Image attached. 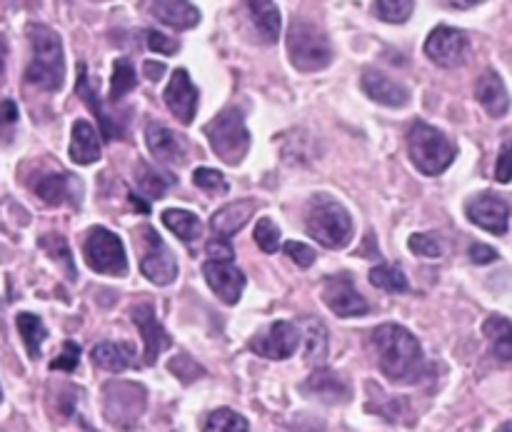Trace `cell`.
<instances>
[{
    "mask_svg": "<svg viewBox=\"0 0 512 432\" xmlns=\"http://www.w3.org/2000/svg\"><path fill=\"white\" fill-rule=\"evenodd\" d=\"M373 348L383 375L393 383H415L425 373V355L418 338L403 325H380L373 333Z\"/></svg>",
    "mask_w": 512,
    "mask_h": 432,
    "instance_id": "6da1fadb",
    "label": "cell"
},
{
    "mask_svg": "<svg viewBox=\"0 0 512 432\" xmlns=\"http://www.w3.org/2000/svg\"><path fill=\"white\" fill-rule=\"evenodd\" d=\"M33 60L25 68V80L40 90H60L65 80V55L60 35L48 25H28Z\"/></svg>",
    "mask_w": 512,
    "mask_h": 432,
    "instance_id": "7a4b0ae2",
    "label": "cell"
},
{
    "mask_svg": "<svg viewBox=\"0 0 512 432\" xmlns=\"http://www.w3.org/2000/svg\"><path fill=\"white\" fill-rule=\"evenodd\" d=\"M305 230L323 248L340 250L353 238V218L343 203L328 198V195H315L308 205V215H305Z\"/></svg>",
    "mask_w": 512,
    "mask_h": 432,
    "instance_id": "3957f363",
    "label": "cell"
},
{
    "mask_svg": "<svg viewBox=\"0 0 512 432\" xmlns=\"http://www.w3.org/2000/svg\"><path fill=\"white\" fill-rule=\"evenodd\" d=\"M408 153L415 168L423 175H440L453 165L455 145L450 143L448 135L440 133L433 125L415 120L413 128L408 130Z\"/></svg>",
    "mask_w": 512,
    "mask_h": 432,
    "instance_id": "277c9868",
    "label": "cell"
},
{
    "mask_svg": "<svg viewBox=\"0 0 512 432\" xmlns=\"http://www.w3.org/2000/svg\"><path fill=\"white\" fill-rule=\"evenodd\" d=\"M290 63L303 73H318L333 60V45L318 25L308 20H295L288 30Z\"/></svg>",
    "mask_w": 512,
    "mask_h": 432,
    "instance_id": "5b68a950",
    "label": "cell"
},
{
    "mask_svg": "<svg viewBox=\"0 0 512 432\" xmlns=\"http://www.w3.org/2000/svg\"><path fill=\"white\" fill-rule=\"evenodd\" d=\"M205 135L210 148L223 163L240 165L250 150V133L245 128V118L238 108H225L205 125Z\"/></svg>",
    "mask_w": 512,
    "mask_h": 432,
    "instance_id": "8992f818",
    "label": "cell"
},
{
    "mask_svg": "<svg viewBox=\"0 0 512 432\" xmlns=\"http://www.w3.org/2000/svg\"><path fill=\"white\" fill-rule=\"evenodd\" d=\"M85 263L90 270L100 275H118L123 278L128 273V255H125L123 240L108 228H93L83 243Z\"/></svg>",
    "mask_w": 512,
    "mask_h": 432,
    "instance_id": "52a82bcc",
    "label": "cell"
},
{
    "mask_svg": "<svg viewBox=\"0 0 512 432\" xmlns=\"http://www.w3.org/2000/svg\"><path fill=\"white\" fill-rule=\"evenodd\" d=\"M145 410V390L135 383H108L103 390V413L118 430H133Z\"/></svg>",
    "mask_w": 512,
    "mask_h": 432,
    "instance_id": "ba28073f",
    "label": "cell"
},
{
    "mask_svg": "<svg viewBox=\"0 0 512 432\" xmlns=\"http://www.w3.org/2000/svg\"><path fill=\"white\" fill-rule=\"evenodd\" d=\"M323 300L330 313H335L338 318H360V315L370 313L368 300L358 293L355 280L348 273L333 275V278L325 280Z\"/></svg>",
    "mask_w": 512,
    "mask_h": 432,
    "instance_id": "9c48e42d",
    "label": "cell"
},
{
    "mask_svg": "<svg viewBox=\"0 0 512 432\" xmlns=\"http://www.w3.org/2000/svg\"><path fill=\"white\" fill-rule=\"evenodd\" d=\"M145 235V250L143 260H140V273L155 285H170L178 278V263H175V255L170 253L168 245L163 243L158 233L153 228H143Z\"/></svg>",
    "mask_w": 512,
    "mask_h": 432,
    "instance_id": "30bf717a",
    "label": "cell"
},
{
    "mask_svg": "<svg viewBox=\"0 0 512 432\" xmlns=\"http://www.w3.org/2000/svg\"><path fill=\"white\" fill-rule=\"evenodd\" d=\"M468 35L450 25H438L425 40V55L443 68H458L468 58Z\"/></svg>",
    "mask_w": 512,
    "mask_h": 432,
    "instance_id": "8fae6325",
    "label": "cell"
},
{
    "mask_svg": "<svg viewBox=\"0 0 512 432\" xmlns=\"http://www.w3.org/2000/svg\"><path fill=\"white\" fill-rule=\"evenodd\" d=\"M298 345L300 330L288 320H278V323L268 325L263 333L250 340V350L268 360H288L290 355H295Z\"/></svg>",
    "mask_w": 512,
    "mask_h": 432,
    "instance_id": "7c38bea8",
    "label": "cell"
},
{
    "mask_svg": "<svg viewBox=\"0 0 512 432\" xmlns=\"http://www.w3.org/2000/svg\"><path fill=\"white\" fill-rule=\"evenodd\" d=\"M203 275L208 280L210 290L215 293V298L223 300L225 305L238 303L245 290V275L233 263V258H210L203 265Z\"/></svg>",
    "mask_w": 512,
    "mask_h": 432,
    "instance_id": "4fadbf2b",
    "label": "cell"
},
{
    "mask_svg": "<svg viewBox=\"0 0 512 432\" xmlns=\"http://www.w3.org/2000/svg\"><path fill=\"white\" fill-rule=\"evenodd\" d=\"M465 215H468L470 223H475L478 228L488 230L493 235H505L510 225V205L503 198L493 193L475 195L473 200H468L465 205Z\"/></svg>",
    "mask_w": 512,
    "mask_h": 432,
    "instance_id": "5bb4252c",
    "label": "cell"
},
{
    "mask_svg": "<svg viewBox=\"0 0 512 432\" xmlns=\"http://www.w3.org/2000/svg\"><path fill=\"white\" fill-rule=\"evenodd\" d=\"M130 318H133V323L138 325L140 335H143L145 365H155V360L160 358V353H163V350H168L170 345H173V340H170V335L165 333V328L160 325L153 305H148V303L135 305V308L130 310Z\"/></svg>",
    "mask_w": 512,
    "mask_h": 432,
    "instance_id": "9a60e30c",
    "label": "cell"
},
{
    "mask_svg": "<svg viewBox=\"0 0 512 432\" xmlns=\"http://www.w3.org/2000/svg\"><path fill=\"white\" fill-rule=\"evenodd\" d=\"M163 98H165V105H168L170 113H173L180 123L183 125L193 123L195 110H198V90H195L188 70H175L173 78H170V83H168V88H165Z\"/></svg>",
    "mask_w": 512,
    "mask_h": 432,
    "instance_id": "2e32d148",
    "label": "cell"
},
{
    "mask_svg": "<svg viewBox=\"0 0 512 432\" xmlns=\"http://www.w3.org/2000/svg\"><path fill=\"white\" fill-rule=\"evenodd\" d=\"M360 85L370 100L385 105V108H405L410 103V90L380 70H365Z\"/></svg>",
    "mask_w": 512,
    "mask_h": 432,
    "instance_id": "e0dca14e",
    "label": "cell"
},
{
    "mask_svg": "<svg viewBox=\"0 0 512 432\" xmlns=\"http://www.w3.org/2000/svg\"><path fill=\"white\" fill-rule=\"evenodd\" d=\"M303 393L308 398L320 400V403H348L350 388L338 373L328 368H318L308 380L303 383Z\"/></svg>",
    "mask_w": 512,
    "mask_h": 432,
    "instance_id": "ac0fdd59",
    "label": "cell"
},
{
    "mask_svg": "<svg viewBox=\"0 0 512 432\" xmlns=\"http://www.w3.org/2000/svg\"><path fill=\"white\" fill-rule=\"evenodd\" d=\"M145 143H148L150 155H153L155 160H160V163H183V138L175 135L170 128H165V125L155 123V120L145 125Z\"/></svg>",
    "mask_w": 512,
    "mask_h": 432,
    "instance_id": "d6986e66",
    "label": "cell"
},
{
    "mask_svg": "<svg viewBox=\"0 0 512 432\" xmlns=\"http://www.w3.org/2000/svg\"><path fill=\"white\" fill-rule=\"evenodd\" d=\"M258 210V203L255 200H235V203H228L225 208H220L218 213H213L210 218V228H213L215 238L230 240L235 233L245 228L250 218Z\"/></svg>",
    "mask_w": 512,
    "mask_h": 432,
    "instance_id": "ffe728a7",
    "label": "cell"
},
{
    "mask_svg": "<svg viewBox=\"0 0 512 432\" xmlns=\"http://www.w3.org/2000/svg\"><path fill=\"white\" fill-rule=\"evenodd\" d=\"M475 98L483 105L485 113L493 115V118H503L510 110V95L508 88H505L503 78H500L495 70H485L478 78V85H475Z\"/></svg>",
    "mask_w": 512,
    "mask_h": 432,
    "instance_id": "44dd1931",
    "label": "cell"
},
{
    "mask_svg": "<svg viewBox=\"0 0 512 432\" xmlns=\"http://www.w3.org/2000/svg\"><path fill=\"white\" fill-rule=\"evenodd\" d=\"M150 13L175 30H190L200 23V10L190 0H153Z\"/></svg>",
    "mask_w": 512,
    "mask_h": 432,
    "instance_id": "7402d4cb",
    "label": "cell"
},
{
    "mask_svg": "<svg viewBox=\"0 0 512 432\" xmlns=\"http://www.w3.org/2000/svg\"><path fill=\"white\" fill-rule=\"evenodd\" d=\"M70 158L78 165H90L100 158V140L88 120H75L73 140H70Z\"/></svg>",
    "mask_w": 512,
    "mask_h": 432,
    "instance_id": "603a6c76",
    "label": "cell"
},
{
    "mask_svg": "<svg viewBox=\"0 0 512 432\" xmlns=\"http://www.w3.org/2000/svg\"><path fill=\"white\" fill-rule=\"evenodd\" d=\"M93 363L108 373H123L135 363V350L128 343H98L90 353Z\"/></svg>",
    "mask_w": 512,
    "mask_h": 432,
    "instance_id": "cb8c5ba5",
    "label": "cell"
},
{
    "mask_svg": "<svg viewBox=\"0 0 512 432\" xmlns=\"http://www.w3.org/2000/svg\"><path fill=\"white\" fill-rule=\"evenodd\" d=\"M78 73L80 75H78V85H75V93H78L80 98L85 100V105H88V108L93 110L95 115H98V123H100V130H103V138L105 140L120 138V135H123V130H120L118 123H113V120L108 118V113H105L103 105H100L98 93L90 88V80H88V75H85V65H80Z\"/></svg>",
    "mask_w": 512,
    "mask_h": 432,
    "instance_id": "d4e9b609",
    "label": "cell"
},
{
    "mask_svg": "<svg viewBox=\"0 0 512 432\" xmlns=\"http://www.w3.org/2000/svg\"><path fill=\"white\" fill-rule=\"evenodd\" d=\"M485 338L490 340V350L498 360L510 363L512 360V323L503 315H490L483 323Z\"/></svg>",
    "mask_w": 512,
    "mask_h": 432,
    "instance_id": "484cf974",
    "label": "cell"
},
{
    "mask_svg": "<svg viewBox=\"0 0 512 432\" xmlns=\"http://www.w3.org/2000/svg\"><path fill=\"white\" fill-rule=\"evenodd\" d=\"M250 15L263 43H275L280 35V10L273 0H248Z\"/></svg>",
    "mask_w": 512,
    "mask_h": 432,
    "instance_id": "4316f807",
    "label": "cell"
},
{
    "mask_svg": "<svg viewBox=\"0 0 512 432\" xmlns=\"http://www.w3.org/2000/svg\"><path fill=\"white\" fill-rule=\"evenodd\" d=\"M163 223L170 233L178 235L183 243H193V240L200 238L203 233V223L195 213L190 210H180V208H170L163 213Z\"/></svg>",
    "mask_w": 512,
    "mask_h": 432,
    "instance_id": "83f0119b",
    "label": "cell"
},
{
    "mask_svg": "<svg viewBox=\"0 0 512 432\" xmlns=\"http://www.w3.org/2000/svg\"><path fill=\"white\" fill-rule=\"evenodd\" d=\"M15 323H18V333L20 338H23L25 348H28V355L33 360H38L40 348H43V340L48 338V330H45L43 320H40L38 315L20 313L18 318H15Z\"/></svg>",
    "mask_w": 512,
    "mask_h": 432,
    "instance_id": "f1b7e54d",
    "label": "cell"
},
{
    "mask_svg": "<svg viewBox=\"0 0 512 432\" xmlns=\"http://www.w3.org/2000/svg\"><path fill=\"white\" fill-rule=\"evenodd\" d=\"M370 283L375 288L385 290V293H408L410 283L408 275L398 268V265H378L370 270Z\"/></svg>",
    "mask_w": 512,
    "mask_h": 432,
    "instance_id": "f546056e",
    "label": "cell"
},
{
    "mask_svg": "<svg viewBox=\"0 0 512 432\" xmlns=\"http://www.w3.org/2000/svg\"><path fill=\"white\" fill-rule=\"evenodd\" d=\"M135 85H138V78H135L133 63L125 58L115 60L113 78H110V100H113V103H118V100H123L125 95L135 88Z\"/></svg>",
    "mask_w": 512,
    "mask_h": 432,
    "instance_id": "4dcf8cb0",
    "label": "cell"
},
{
    "mask_svg": "<svg viewBox=\"0 0 512 432\" xmlns=\"http://www.w3.org/2000/svg\"><path fill=\"white\" fill-rule=\"evenodd\" d=\"M325 353H328V330L318 320H308V325H305V360L320 363Z\"/></svg>",
    "mask_w": 512,
    "mask_h": 432,
    "instance_id": "1f68e13d",
    "label": "cell"
},
{
    "mask_svg": "<svg viewBox=\"0 0 512 432\" xmlns=\"http://www.w3.org/2000/svg\"><path fill=\"white\" fill-rule=\"evenodd\" d=\"M203 432H250V425L248 420H245L240 413H235V410L220 408L208 415V420H205L203 425Z\"/></svg>",
    "mask_w": 512,
    "mask_h": 432,
    "instance_id": "d6a6232c",
    "label": "cell"
},
{
    "mask_svg": "<svg viewBox=\"0 0 512 432\" xmlns=\"http://www.w3.org/2000/svg\"><path fill=\"white\" fill-rule=\"evenodd\" d=\"M135 180H138V188L143 190L148 198H160V195H163L165 190L175 183L170 175L160 173V170L150 168V165H145V163L138 165V175H135Z\"/></svg>",
    "mask_w": 512,
    "mask_h": 432,
    "instance_id": "836d02e7",
    "label": "cell"
},
{
    "mask_svg": "<svg viewBox=\"0 0 512 432\" xmlns=\"http://www.w3.org/2000/svg\"><path fill=\"white\" fill-rule=\"evenodd\" d=\"M35 193L48 205L63 203L70 195V178L68 175H45V178H40L35 183Z\"/></svg>",
    "mask_w": 512,
    "mask_h": 432,
    "instance_id": "e575fe53",
    "label": "cell"
},
{
    "mask_svg": "<svg viewBox=\"0 0 512 432\" xmlns=\"http://www.w3.org/2000/svg\"><path fill=\"white\" fill-rule=\"evenodd\" d=\"M415 10V0H375L373 13L385 23H405Z\"/></svg>",
    "mask_w": 512,
    "mask_h": 432,
    "instance_id": "d590c367",
    "label": "cell"
},
{
    "mask_svg": "<svg viewBox=\"0 0 512 432\" xmlns=\"http://www.w3.org/2000/svg\"><path fill=\"white\" fill-rule=\"evenodd\" d=\"M40 245H43V250L50 255V258L58 260V263L63 265L65 275H68L70 280H75V275H78V273H75L73 255H70L68 243H65V240L60 238V235H45V238L40 240Z\"/></svg>",
    "mask_w": 512,
    "mask_h": 432,
    "instance_id": "8d00e7d4",
    "label": "cell"
},
{
    "mask_svg": "<svg viewBox=\"0 0 512 432\" xmlns=\"http://www.w3.org/2000/svg\"><path fill=\"white\" fill-rule=\"evenodd\" d=\"M193 183L198 185L200 190H205V193H210V195H225V193H228V180H225V175L220 173V170L198 168L193 173Z\"/></svg>",
    "mask_w": 512,
    "mask_h": 432,
    "instance_id": "74e56055",
    "label": "cell"
},
{
    "mask_svg": "<svg viewBox=\"0 0 512 432\" xmlns=\"http://www.w3.org/2000/svg\"><path fill=\"white\" fill-rule=\"evenodd\" d=\"M255 243L263 253H278L280 248V228L270 218H260L255 223Z\"/></svg>",
    "mask_w": 512,
    "mask_h": 432,
    "instance_id": "f35d334b",
    "label": "cell"
},
{
    "mask_svg": "<svg viewBox=\"0 0 512 432\" xmlns=\"http://www.w3.org/2000/svg\"><path fill=\"white\" fill-rule=\"evenodd\" d=\"M408 248L410 253L420 255V258H440L443 255V243L430 233H415L408 240Z\"/></svg>",
    "mask_w": 512,
    "mask_h": 432,
    "instance_id": "ab89813d",
    "label": "cell"
},
{
    "mask_svg": "<svg viewBox=\"0 0 512 432\" xmlns=\"http://www.w3.org/2000/svg\"><path fill=\"white\" fill-rule=\"evenodd\" d=\"M285 255H288V258L303 270L310 268V265L315 263V250L305 243H295V240L285 243Z\"/></svg>",
    "mask_w": 512,
    "mask_h": 432,
    "instance_id": "60d3db41",
    "label": "cell"
},
{
    "mask_svg": "<svg viewBox=\"0 0 512 432\" xmlns=\"http://www.w3.org/2000/svg\"><path fill=\"white\" fill-rule=\"evenodd\" d=\"M78 360H80V348L73 343V340H68V343L63 345V353H60L58 358L50 363V368L65 370V373H73V370L78 368Z\"/></svg>",
    "mask_w": 512,
    "mask_h": 432,
    "instance_id": "b9f144b4",
    "label": "cell"
},
{
    "mask_svg": "<svg viewBox=\"0 0 512 432\" xmlns=\"http://www.w3.org/2000/svg\"><path fill=\"white\" fill-rule=\"evenodd\" d=\"M495 180L503 185H508L512 180V138L505 140V145L500 148L498 165H495Z\"/></svg>",
    "mask_w": 512,
    "mask_h": 432,
    "instance_id": "7bdbcfd3",
    "label": "cell"
},
{
    "mask_svg": "<svg viewBox=\"0 0 512 432\" xmlns=\"http://www.w3.org/2000/svg\"><path fill=\"white\" fill-rule=\"evenodd\" d=\"M170 373L178 375L183 383H190V380H195L203 375V368H200V365H195L190 358H185V355H180V358H173V363H170Z\"/></svg>",
    "mask_w": 512,
    "mask_h": 432,
    "instance_id": "ee69618b",
    "label": "cell"
},
{
    "mask_svg": "<svg viewBox=\"0 0 512 432\" xmlns=\"http://www.w3.org/2000/svg\"><path fill=\"white\" fill-rule=\"evenodd\" d=\"M148 48L155 50V53H163V55H173L178 50V43L168 35L158 33V30H150L148 33Z\"/></svg>",
    "mask_w": 512,
    "mask_h": 432,
    "instance_id": "f6af8a7d",
    "label": "cell"
},
{
    "mask_svg": "<svg viewBox=\"0 0 512 432\" xmlns=\"http://www.w3.org/2000/svg\"><path fill=\"white\" fill-rule=\"evenodd\" d=\"M470 260H473L475 265H490L498 260V250L483 243H473L470 245Z\"/></svg>",
    "mask_w": 512,
    "mask_h": 432,
    "instance_id": "bcb514c9",
    "label": "cell"
},
{
    "mask_svg": "<svg viewBox=\"0 0 512 432\" xmlns=\"http://www.w3.org/2000/svg\"><path fill=\"white\" fill-rule=\"evenodd\" d=\"M18 120V108L13 100H3L0 103V125H13Z\"/></svg>",
    "mask_w": 512,
    "mask_h": 432,
    "instance_id": "7dc6e473",
    "label": "cell"
},
{
    "mask_svg": "<svg viewBox=\"0 0 512 432\" xmlns=\"http://www.w3.org/2000/svg\"><path fill=\"white\" fill-rule=\"evenodd\" d=\"M143 73H145V78L148 80H160L163 78V73H165V65L163 63H155V60H145L143 63Z\"/></svg>",
    "mask_w": 512,
    "mask_h": 432,
    "instance_id": "c3c4849f",
    "label": "cell"
},
{
    "mask_svg": "<svg viewBox=\"0 0 512 432\" xmlns=\"http://www.w3.org/2000/svg\"><path fill=\"white\" fill-rule=\"evenodd\" d=\"M450 5H453V8H473V5H480V3H485V0H448Z\"/></svg>",
    "mask_w": 512,
    "mask_h": 432,
    "instance_id": "681fc988",
    "label": "cell"
},
{
    "mask_svg": "<svg viewBox=\"0 0 512 432\" xmlns=\"http://www.w3.org/2000/svg\"><path fill=\"white\" fill-rule=\"evenodd\" d=\"M5 55H8V45H5V40L0 38V75H3L5 70Z\"/></svg>",
    "mask_w": 512,
    "mask_h": 432,
    "instance_id": "f907efd6",
    "label": "cell"
},
{
    "mask_svg": "<svg viewBox=\"0 0 512 432\" xmlns=\"http://www.w3.org/2000/svg\"><path fill=\"white\" fill-rule=\"evenodd\" d=\"M498 432H512V420H510V423L500 425V428H498Z\"/></svg>",
    "mask_w": 512,
    "mask_h": 432,
    "instance_id": "816d5d0a",
    "label": "cell"
},
{
    "mask_svg": "<svg viewBox=\"0 0 512 432\" xmlns=\"http://www.w3.org/2000/svg\"><path fill=\"white\" fill-rule=\"evenodd\" d=\"M0 400H3V390H0Z\"/></svg>",
    "mask_w": 512,
    "mask_h": 432,
    "instance_id": "f5cc1de1",
    "label": "cell"
}]
</instances>
